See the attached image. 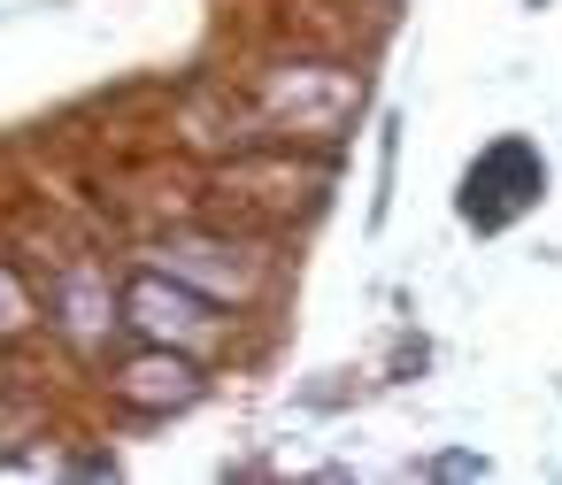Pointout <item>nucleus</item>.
<instances>
[{
    "instance_id": "7ed1b4c3",
    "label": "nucleus",
    "mask_w": 562,
    "mask_h": 485,
    "mask_svg": "<svg viewBox=\"0 0 562 485\" xmlns=\"http://www.w3.org/2000/svg\"><path fill=\"white\" fill-rule=\"evenodd\" d=\"M216 308H224V301L193 293V285L170 278V270H147V278L124 285V324H132L139 339H155V347H186V354L216 347V339H224V316H216Z\"/></svg>"
},
{
    "instance_id": "f257e3e1",
    "label": "nucleus",
    "mask_w": 562,
    "mask_h": 485,
    "mask_svg": "<svg viewBox=\"0 0 562 485\" xmlns=\"http://www.w3.org/2000/svg\"><path fill=\"white\" fill-rule=\"evenodd\" d=\"M270 132H293V139H339L362 109V78L339 70V63H270L262 86H255Z\"/></svg>"
},
{
    "instance_id": "20e7f679",
    "label": "nucleus",
    "mask_w": 562,
    "mask_h": 485,
    "mask_svg": "<svg viewBox=\"0 0 562 485\" xmlns=\"http://www.w3.org/2000/svg\"><path fill=\"white\" fill-rule=\"evenodd\" d=\"M147 262L170 270V278H186V285L209 293V301H232V308L255 301V285H262L255 247H239V239H209V232H178V239L147 247Z\"/></svg>"
},
{
    "instance_id": "423d86ee",
    "label": "nucleus",
    "mask_w": 562,
    "mask_h": 485,
    "mask_svg": "<svg viewBox=\"0 0 562 485\" xmlns=\"http://www.w3.org/2000/svg\"><path fill=\"white\" fill-rule=\"evenodd\" d=\"M55 324H63L78 347H109V331L124 324V293L109 285L101 262H78V270L55 285Z\"/></svg>"
},
{
    "instance_id": "39448f33",
    "label": "nucleus",
    "mask_w": 562,
    "mask_h": 485,
    "mask_svg": "<svg viewBox=\"0 0 562 485\" xmlns=\"http://www.w3.org/2000/svg\"><path fill=\"white\" fill-rule=\"evenodd\" d=\"M201 393H209V377L193 370L186 347H155V339H147V354H132V362L116 370V401H124V408H147V416L193 408Z\"/></svg>"
},
{
    "instance_id": "f03ea898",
    "label": "nucleus",
    "mask_w": 562,
    "mask_h": 485,
    "mask_svg": "<svg viewBox=\"0 0 562 485\" xmlns=\"http://www.w3.org/2000/svg\"><path fill=\"white\" fill-rule=\"evenodd\" d=\"M539 201H547V155H539L531 139H493V147H477V162H470L462 185H454V208H462L470 232H508V224L531 216Z\"/></svg>"
},
{
    "instance_id": "0eeeda50",
    "label": "nucleus",
    "mask_w": 562,
    "mask_h": 485,
    "mask_svg": "<svg viewBox=\"0 0 562 485\" xmlns=\"http://www.w3.org/2000/svg\"><path fill=\"white\" fill-rule=\"evenodd\" d=\"M32 316H40V308H32V293L9 278V262H0V331H24Z\"/></svg>"
}]
</instances>
